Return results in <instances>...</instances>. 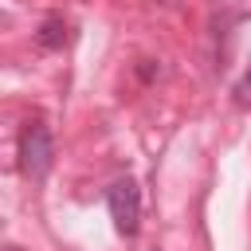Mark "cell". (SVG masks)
Wrapping results in <instances>:
<instances>
[{
	"instance_id": "cell-1",
	"label": "cell",
	"mask_w": 251,
	"mask_h": 251,
	"mask_svg": "<svg viewBox=\"0 0 251 251\" xmlns=\"http://www.w3.org/2000/svg\"><path fill=\"white\" fill-rule=\"evenodd\" d=\"M51 161H55V137H51L47 122L43 118L24 122V129H20V173L27 180H43L51 173Z\"/></svg>"
},
{
	"instance_id": "cell-2",
	"label": "cell",
	"mask_w": 251,
	"mask_h": 251,
	"mask_svg": "<svg viewBox=\"0 0 251 251\" xmlns=\"http://www.w3.org/2000/svg\"><path fill=\"white\" fill-rule=\"evenodd\" d=\"M106 204H110V216H114L118 235L133 239L137 227H141V188H137V180H133V176L114 180L110 192H106Z\"/></svg>"
},
{
	"instance_id": "cell-3",
	"label": "cell",
	"mask_w": 251,
	"mask_h": 251,
	"mask_svg": "<svg viewBox=\"0 0 251 251\" xmlns=\"http://www.w3.org/2000/svg\"><path fill=\"white\" fill-rule=\"evenodd\" d=\"M35 43H39L43 51H59V47L67 43V20H63V16H47V20L39 24V31H35Z\"/></svg>"
},
{
	"instance_id": "cell-4",
	"label": "cell",
	"mask_w": 251,
	"mask_h": 251,
	"mask_svg": "<svg viewBox=\"0 0 251 251\" xmlns=\"http://www.w3.org/2000/svg\"><path fill=\"white\" fill-rule=\"evenodd\" d=\"M231 94H235V102H239V106H251V67L243 71V78L235 82V90H231Z\"/></svg>"
},
{
	"instance_id": "cell-5",
	"label": "cell",
	"mask_w": 251,
	"mask_h": 251,
	"mask_svg": "<svg viewBox=\"0 0 251 251\" xmlns=\"http://www.w3.org/2000/svg\"><path fill=\"white\" fill-rule=\"evenodd\" d=\"M4 251H20V247H16V243H8V247H4Z\"/></svg>"
},
{
	"instance_id": "cell-6",
	"label": "cell",
	"mask_w": 251,
	"mask_h": 251,
	"mask_svg": "<svg viewBox=\"0 0 251 251\" xmlns=\"http://www.w3.org/2000/svg\"><path fill=\"white\" fill-rule=\"evenodd\" d=\"M161 4H176V0H161Z\"/></svg>"
}]
</instances>
